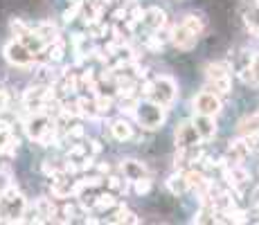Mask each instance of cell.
<instances>
[{
  "label": "cell",
  "instance_id": "1",
  "mask_svg": "<svg viewBox=\"0 0 259 225\" xmlns=\"http://www.w3.org/2000/svg\"><path fill=\"white\" fill-rule=\"evenodd\" d=\"M25 207H27L25 196L11 185L9 189L2 191V198H0V223H20Z\"/></svg>",
  "mask_w": 259,
  "mask_h": 225
},
{
  "label": "cell",
  "instance_id": "2",
  "mask_svg": "<svg viewBox=\"0 0 259 225\" xmlns=\"http://www.w3.org/2000/svg\"><path fill=\"white\" fill-rule=\"evenodd\" d=\"M135 119L144 131H156V128H160L162 122H165V106L149 99L147 104H140V106H137Z\"/></svg>",
  "mask_w": 259,
  "mask_h": 225
},
{
  "label": "cell",
  "instance_id": "3",
  "mask_svg": "<svg viewBox=\"0 0 259 225\" xmlns=\"http://www.w3.org/2000/svg\"><path fill=\"white\" fill-rule=\"evenodd\" d=\"M205 79L210 83V88L214 90L219 97H228L232 90V81H230V68L225 63H210L205 68Z\"/></svg>",
  "mask_w": 259,
  "mask_h": 225
},
{
  "label": "cell",
  "instance_id": "4",
  "mask_svg": "<svg viewBox=\"0 0 259 225\" xmlns=\"http://www.w3.org/2000/svg\"><path fill=\"white\" fill-rule=\"evenodd\" d=\"M151 102L162 104V106H169L174 99H176V83L169 77H156L151 79V90H149V97Z\"/></svg>",
  "mask_w": 259,
  "mask_h": 225
},
{
  "label": "cell",
  "instance_id": "5",
  "mask_svg": "<svg viewBox=\"0 0 259 225\" xmlns=\"http://www.w3.org/2000/svg\"><path fill=\"white\" fill-rule=\"evenodd\" d=\"M5 56H7V61L14 65H30L32 59H34V54L30 52V48L20 39H14L5 45Z\"/></svg>",
  "mask_w": 259,
  "mask_h": 225
},
{
  "label": "cell",
  "instance_id": "6",
  "mask_svg": "<svg viewBox=\"0 0 259 225\" xmlns=\"http://www.w3.org/2000/svg\"><path fill=\"white\" fill-rule=\"evenodd\" d=\"M50 189H52L54 198H70V196H74L77 180H72L70 173L61 171V173H57V176L50 178Z\"/></svg>",
  "mask_w": 259,
  "mask_h": 225
},
{
  "label": "cell",
  "instance_id": "7",
  "mask_svg": "<svg viewBox=\"0 0 259 225\" xmlns=\"http://www.w3.org/2000/svg\"><path fill=\"white\" fill-rule=\"evenodd\" d=\"M194 111L200 115H216L221 111V97L214 90H203L194 97Z\"/></svg>",
  "mask_w": 259,
  "mask_h": 225
},
{
  "label": "cell",
  "instance_id": "8",
  "mask_svg": "<svg viewBox=\"0 0 259 225\" xmlns=\"http://www.w3.org/2000/svg\"><path fill=\"white\" fill-rule=\"evenodd\" d=\"M255 137H257V135H253V137H244V135H241L239 140L230 142V147H228V160H230V165H239V162H244L246 158L253 153Z\"/></svg>",
  "mask_w": 259,
  "mask_h": 225
},
{
  "label": "cell",
  "instance_id": "9",
  "mask_svg": "<svg viewBox=\"0 0 259 225\" xmlns=\"http://www.w3.org/2000/svg\"><path fill=\"white\" fill-rule=\"evenodd\" d=\"M50 90L52 88H48V86H32V88H27L23 93V108H27L32 112L41 111L45 99L50 97Z\"/></svg>",
  "mask_w": 259,
  "mask_h": 225
},
{
  "label": "cell",
  "instance_id": "10",
  "mask_svg": "<svg viewBox=\"0 0 259 225\" xmlns=\"http://www.w3.org/2000/svg\"><path fill=\"white\" fill-rule=\"evenodd\" d=\"M52 122V119L48 117V115H43L41 111H36V112H32L30 117L23 122V128H25V133L32 137V140H39L41 137V133L48 128V124Z\"/></svg>",
  "mask_w": 259,
  "mask_h": 225
},
{
  "label": "cell",
  "instance_id": "11",
  "mask_svg": "<svg viewBox=\"0 0 259 225\" xmlns=\"http://www.w3.org/2000/svg\"><path fill=\"white\" fill-rule=\"evenodd\" d=\"M223 176H225V180H228V185H232L235 189H244L250 182V173L241 167V162L239 165H230L228 162V167H223Z\"/></svg>",
  "mask_w": 259,
  "mask_h": 225
},
{
  "label": "cell",
  "instance_id": "12",
  "mask_svg": "<svg viewBox=\"0 0 259 225\" xmlns=\"http://www.w3.org/2000/svg\"><path fill=\"white\" fill-rule=\"evenodd\" d=\"M200 142V135L198 131H196L194 122H183L181 126L176 128V144L178 149H187V147H196V144Z\"/></svg>",
  "mask_w": 259,
  "mask_h": 225
},
{
  "label": "cell",
  "instance_id": "13",
  "mask_svg": "<svg viewBox=\"0 0 259 225\" xmlns=\"http://www.w3.org/2000/svg\"><path fill=\"white\" fill-rule=\"evenodd\" d=\"M196 41H198V34L196 32H192L187 25H176L174 27V36H171V43L176 45L178 50H192L196 45Z\"/></svg>",
  "mask_w": 259,
  "mask_h": 225
},
{
  "label": "cell",
  "instance_id": "14",
  "mask_svg": "<svg viewBox=\"0 0 259 225\" xmlns=\"http://www.w3.org/2000/svg\"><path fill=\"white\" fill-rule=\"evenodd\" d=\"M194 126L198 131L200 140H212L216 135V122H214V115H196L194 119Z\"/></svg>",
  "mask_w": 259,
  "mask_h": 225
},
{
  "label": "cell",
  "instance_id": "15",
  "mask_svg": "<svg viewBox=\"0 0 259 225\" xmlns=\"http://www.w3.org/2000/svg\"><path fill=\"white\" fill-rule=\"evenodd\" d=\"M54 90H59V93H74V90H79V77L72 72V70H64V72L57 77V81H54Z\"/></svg>",
  "mask_w": 259,
  "mask_h": 225
},
{
  "label": "cell",
  "instance_id": "16",
  "mask_svg": "<svg viewBox=\"0 0 259 225\" xmlns=\"http://www.w3.org/2000/svg\"><path fill=\"white\" fill-rule=\"evenodd\" d=\"M144 23H147L153 32H158V30H162L165 25H169L167 23V14L160 7H149V9L144 11Z\"/></svg>",
  "mask_w": 259,
  "mask_h": 225
},
{
  "label": "cell",
  "instance_id": "17",
  "mask_svg": "<svg viewBox=\"0 0 259 225\" xmlns=\"http://www.w3.org/2000/svg\"><path fill=\"white\" fill-rule=\"evenodd\" d=\"M122 173H124V176H127L131 182H135V180H140V178L149 176V173H147V167L142 165V162H137V160H124V162H122Z\"/></svg>",
  "mask_w": 259,
  "mask_h": 225
},
{
  "label": "cell",
  "instance_id": "18",
  "mask_svg": "<svg viewBox=\"0 0 259 225\" xmlns=\"http://www.w3.org/2000/svg\"><path fill=\"white\" fill-rule=\"evenodd\" d=\"M36 210H39V216L43 223L57 221V205H54L52 198H39V201H36Z\"/></svg>",
  "mask_w": 259,
  "mask_h": 225
},
{
  "label": "cell",
  "instance_id": "19",
  "mask_svg": "<svg viewBox=\"0 0 259 225\" xmlns=\"http://www.w3.org/2000/svg\"><path fill=\"white\" fill-rule=\"evenodd\" d=\"M167 187H169L171 194H176V196L185 194V191L190 189V180H187V173H185V171L174 173V176H171L169 180H167Z\"/></svg>",
  "mask_w": 259,
  "mask_h": 225
},
{
  "label": "cell",
  "instance_id": "20",
  "mask_svg": "<svg viewBox=\"0 0 259 225\" xmlns=\"http://www.w3.org/2000/svg\"><path fill=\"white\" fill-rule=\"evenodd\" d=\"M34 32H36V36H39V39L45 43V48H48L52 41L59 39V30H57V25H52V23H41V25H36Z\"/></svg>",
  "mask_w": 259,
  "mask_h": 225
},
{
  "label": "cell",
  "instance_id": "21",
  "mask_svg": "<svg viewBox=\"0 0 259 225\" xmlns=\"http://www.w3.org/2000/svg\"><path fill=\"white\" fill-rule=\"evenodd\" d=\"M237 131H239V135H244V137L259 135V112H255V115H250V117L241 119L239 126H237Z\"/></svg>",
  "mask_w": 259,
  "mask_h": 225
},
{
  "label": "cell",
  "instance_id": "22",
  "mask_svg": "<svg viewBox=\"0 0 259 225\" xmlns=\"http://www.w3.org/2000/svg\"><path fill=\"white\" fill-rule=\"evenodd\" d=\"M102 14L104 11L99 9V7H95L93 5V0H88V2H83V9H81V20H83V25H95V23H99L102 20Z\"/></svg>",
  "mask_w": 259,
  "mask_h": 225
},
{
  "label": "cell",
  "instance_id": "23",
  "mask_svg": "<svg viewBox=\"0 0 259 225\" xmlns=\"http://www.w3.org/2000/svg\"><path fill=\"white\" fill-rule=\"evenodd\" d=\"M111 133H113L115 140L124 142V140H129V137L133 135V126L127 122V119H115V122H111Z\"/></svg>",
  "mask_w": 259,
  "mask_h": 225
},
{
  "label": "cell",
  "instance_id": "24",
  "mask_svg": "<svg viewBox=\"0 0 259 225\" xmlns=\"http://www.w3.org/2000/svg\"><path fill=\"white\" fill-rule=\"evenodd\" d=\"M97 83H99V77L93 72V70H86V72L79 77V90H90V93H97Z\"/></svg>",
  "mask_w": 259,
  "mask_h": 225
},
{
  "label": "cell",
  "instance_id": "25",
  "mask_svg": "<svg viewBox=\"0 0 259 225\" xmlns=\"http://www.w3.org/2000/svg\"><path fill=\"white\" fill-rule=\"evenodd\" d=\"M45 54H48L50 61H61L64 59V54H65V41L64 39L52 41V43L45 48Z\"/></svg>",
  "mask_w": 259,
  "mask_h": 225
},
{
  "label": "cell",
  "instance_id": "26",
  "mask_svg": "<svg viewBox=\"0 0 259 225\" xmlns=\"http://www.w3.org/2000/svg\"><path fill=\"white\" fill-rule=\"evenodd\" d=\"M79 108H81V117H97V102H95V95L93 97H79Z\"/></svg>",
  "mask_w": 259,
  "mask_h": 225
},
{
  "label": "cell",
  "instance_id": "27",
  "mask_svg": "<svg viewBox=\"0 0 259 225\" xmlns=\"http://www.w3.org/2000/svg\"><path fill=\"white\" fill-rule=\"evenodd\" d=\"M129 182L131 180H129L124 173L122 176H108L106 178V185H108V189H111L113 194H124V191L129 189Z\"/></svg>",
  "mask_w": 259,
  "mask_h": 225
},
{
  "label": "cell",
  "instance_id": "28",
  "mask_svg": "<svg viewBox=\"0 0 259 225\" xmlns=\"http://www.w3.org/2000/svg\"><path fill=\"white\" fill-rule=\"evenodd\" d=\"M88 156H90L88 144H72V147L68 149V160H74L77 165H79L81 160H86Z\"/></svg>",
  "mask_w": 259,
  "mask_h": 225
},
{
  "label": "cell",
  "instance_id": "29",
  "mask_svg": "<svg viewBox=\"0 0 259 225\" xmlns=\"http://www.w3.org/2000/svg\"><path fill=\"white\" fill-rule=\"evenodd\" d=\"M118 205V198H115V194L113 191H108V194H97V203H95V210H111V207Z\"/></svg>",
  "mask_w": 259,
  "mask_h": 225
},
{
  "label": "cell",
  "instance_id": "30",
  "mask_svg": "<svg viewBox=\"0 0 259 225\" xmlns=\"http://www.w3.org/2000/svg\"><path fill=\"white\" fill-rule=\"evenodd\" d=\"M95 102H97V112L99 115H108L113 108V97L106 93H97L95 95Z\"/></svg>",
  "mask_w": 259,
  "mask_h": 225
},
{
  "label": "cell",
  "instance_id": "31",
  "mask_svg": "<svg viewBox=\"0 0 259 225\" xmlns=\"http://www.w3.org/2000/svg\"><path fill=\"white\" fill-rule=\"evenodd\" d=\"M36 81H39V83H50V86H52V83L57 81V77H54V70L50 68L48 63L39 65V70H36Z\"/></svg>",
  "mask_w": 259,
  "mask_h": 225
},
{
  "label": "cell",
  "instance_id": "32",
  "mask_svg": "<svg viewBox=\"0 0 259 225\" xmlns=\"http://www.w3.org/2000/svg\"><path fill=\"white\" fill-rule=\"evenodd\" d=\"M187 173V180H190V189H198L200 185H205V173L200 171V169H190V171H185Z\"/></svg>",
  "mask_w": 259,
  "mask_h": 225
},
{
  "label": "cell",
  "instance_id": "33",
  "mask_svg": "<svg viewBox=\"0 0 259 225\" xmlns=\"http://www.w3.org/2000/svg\"><path fill=\"white\" fill-rule=\"evenodd\" d=\"M9 27H11V32H14V34L18 36V39H23V36H27L32 30H34V27H30V25L25 23L23 18H11Z\"/></svg>",
  "mask_w": 259,
  "mask_h": 225
},
{
  "label": "cell",
  "instance_id": "34",
  "mask_svg": "<svg viewBox=\"0 0 259 225\" xmlns=\"http://www.w3.org/2000/svg\"><path fill=\"white\" fill-rule=\"evenodd\" d=\"M81 9H83V2H81V0H74L72 5L64 11V20H65V23H72V20L81 18Z\"/></svg>",
  "mask_w": 259,
  "mask_h": 225
},
{
  "label": "cell",
  "instance_id": "35",
  "mask_svg": "<svg viewBox=\"0 0 259 225\" xmlns=\"http://www.w3.org/2000/svg\"><path fill=\"white\" fill-rule=\"evenodd\" d=\"M246 27L255 34H259V5H255L253 9L246 14Z\"/></svg>",
  "mask_w": 259,
  "mask_h": 225
},
{
  "label": "cell",
  "instance_id": "36",
  "mask_svg": "<svg viewBox=\"0 0 259 225\" xmlns=\"http://www.w3.org/2000/svg\"><path fill=\"white\" fill-rule=\"evenodd\" d=\"M183 25H187L192 32H196V34L200 36V32H203V27H205V23H203V18L200 16H196V14H190V16H185L183 18Z\"/></svg>",
  "mask_w": 259,
  "mask_h": 225
},
{
  "label": "cell",
  "instance_id": "37",
  "mask_svg": "<svg viewBox=\"0 0 259 225\" xmlns=\"http://www.w3.org/2000/svg\"><path fill=\"white\" fill-rule=\"evenodd\" d=\"M18 137L16 135H11L9 140H7L5 144H2V147H0V153H2V156L5 158H11V156H16V151H18Z\"/></svg>",
  "mask_w": 259,
  "mask_h": 225
},
{
  "label": "cell",
  "instance_id": "38",
  "mask_svg": "<svg viewBox=\"0 0 259 225\" xmlns=\"http://www.w3.org/2000/svg\"><path fill=\"white\" fill-rule=\"evenodd\" d=\"M41 171L45 173V176H57V173L64 171V165H59V162H52V160H45L43 165H41Z\"/></svg>",
  "mask_w": 259,
  "mask_h": 225
},
{
  "label": "cell",
  "instance_id": "39",
  "mask_svg": "<svg viewBox=\"0 0 259 225\" xmlns=\"http://www.w3.org/2000/svg\"><path fill=\"white\" fill-rule=\"evenodd\" d=\"M88 30H90V36H93V39H102V36H106L108 32H113L108 25L102 23V20H99V23H95V25H90Z\"/></svg>",
  "mask_w": 259,
  "mask_h": 225
},
{
  "label": "cell",
  "instance_id": "40",
  "mask_svg": "<svg viewBox=\"0 0 259 225\" xmlns=\"http://www.w3.org/2000/svg\"><path fill=\"white\" fill-rule=\"evenodd\" d=\"M14 135V128H11L9 122H5V119H0V147L9 140V137Z\"/></svg>",
  "mask_w": 259,
  "mask_h": 225
},
{
  "label": "cell",
  "instance_id": "41",
  "mask_svg": "<svg viewBox=\"0 0 259 225\" xmlns=\"http://www.w3.org/2000/svg\"><path fill=\"white\" fill-rule=\"evenodd\" d=\"M144 48H147L149 52H160V50H162V41L158 39V34H153V36H149V39L144 41Z\"/></svg>",
  "mask_w": 259,
  "mask_h": 225
},
{
  "label": "cell",
  "instance_id": "42",
  "mask_svg": "<svg viewBox=\"0 0 259 225\" xmlns=\"http://www.w3.org/2000/svg\"><path fill=\"white\" fill-rule=\"evenodd\" d=\"M11 187V173L9 169H0V194Z\"/></svg>",
  "mask_w": 259,
  "mask_h": 225
},
{
  "label": "cell",
  "instance_id": "43",
  "mask_svg": "<svg viewBox=\"0 0 259 225\" xmlns=\"http://www.w3.org/2000/svg\"><path fill=\"white\" fill-rule=\"evenodd\" d=\"M83 133H86V131H83V126H81V124H72V126H70L68 131H65V135H68L70 140H81V137H83Z\"/></svg>",
  "mask_w": 259,
  "mask_h": 225
},
{
  "label": "cell",
  "instance_id": "44",
  "mask_svg": "<svg viewBox=\"0 0 259 225\" xmlns=\"http://www.w3.org/2000/svg\"><path fill=\"white\" fill-rule=\"evenodd\" d=\"M133 185H135V191H137V194H147V191L151 189V180H149V176H144V178H140V180H135Z\"/></svg>",
  "mask_w": 259,
  "mask_h": 225
},
{
  "label": "cell",
  "instance_id": "45",
  "mask_svg": "<svg viewBox=\"0 0 259 225\" xmlns=\"http://www.w3.org/2000/svg\"><path fill=\"white\" fill-rule=\"evenodd\" d=\"M7 108H9V95L0 88V112H5Z\"/></svg>",
  "mask_w": 259,
  "mask_h": 225
},
{
  "label": "cell",
  "instance_id": "46",
  "mask_svg": "<svg viewBox=\"0 0 259 225\" xmlns=\"http://www.w3.org/2000/svg\"><path fill=\"white\" fill-rule=\"evenodd\" d=\"M88 151H90V156H97V153L102 151V142H97V140H90V142H88Z\"/></svg>",
  "mask_w": 259,
  "mask_h": 225
},
{
  "label": "cell",
  "instance_id": "47",
  "mask_svg": "<svg viewBox=\"0 0 259 225\" xmlns=\"http://www.w3.org/2000/svg\"><path fill=\"white\" fill-rule=\"evenodd\" d=\"M250 68H253L255 79L259 81V54H255V56H253V61H250Z\"/></svg>",
  "mask_w": 259,
  "mask_h": 225
},
{
  "label": "cell",
  "instance_id": "48",
  "mask_svg": "<svg viewBox=\"0 0 259 225\" xmlns=\"http://www.w3.org/2000/svg\"><path fill=\"white\" fill-rule=\"evenodd\" d=\"M113 18H115V20H118V23H120V20H124V18H129V11H127V9H124V7H120V9H118V11H115V14H113Z\"/></svg>",
  "mask_w": 259,
  "mask_h": 225
},
{
  "label": "cell",
  "instance_id": "49",
  "mask_svg": "<svg viewBox=\"0 0 259 225\" xmlns=\"http://www.w3.org/2000/svg\"><path fill=\"white\" fill-rule=\"evenodd\" d=\"M93 5H95V7H99V9L104 11L108 5H111V0H93Z\"/></svg>",
  "mask_w": 259,
  "mask_h": 225
},
{
  "label": "cell",
  "instance_id": "50",
  "mask_svg": "<svg viewBox=\"0 0 259 225\" xmlns=\"http://www.w3.org/2000/svg\"><path fill=\"white\" fill-rule=\"evenodd\" d=\"M97 169H99V173H111V165L108 162H99Z\"/></svg>",
  "mask_w": 259,
  "mask_h": 225
},
{
  "label": "cell",
  "instance_id": "51",
  "mask_svg": "<svg viewBox=\"0 0 259 225\" xmlns=\"http://www.w3.org/2000/svg\"><path fill=\"white\" fill-rule=\"evenodd\" d=\"M253 2H255V5H259V0H253Z\"/></svg>",
  "mask_w": 259,
  "mask_h": 225
},
{
  "label": "cell",
  "instance_id": "52",
  "mask_svg": "<svg viewBox=\"0 0 259 225\" xmlns=\"http://www.w3.org/2000/svg\"><path fill=\"white\" fill-rule=\"evenodd\" d=\"M70 2H74V0H70Z\"/></svg>",
  "mask_w": 259,
  "mask_h": 225
}]
</instances>
